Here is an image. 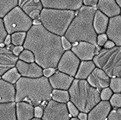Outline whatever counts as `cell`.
<instances>
[{
  "label": "cell",
  "mask_w": 121,
  "mask_h": 120,
  "mask_svg": "<svg viewBox=\"0 0 121 120\" xmlns=\"http://www.w3.org/2000/svg\"><path fill=\"white\" fill-rule=\"evenodd\" d=\"M23 47L34 55L35 62L42 69H56L64 50L61 37L48 31L42 25H32L26 33Z\"/></svg>",
  "instance_id": "6da1fadb"
},
{
  "label": "cell",
  "mask_w": 121,
  "mask_h": 120,
  "mask_svg": "<svg viewBox=\"0 0 121 120\" xmlns=\"http://www.w3.org/2000/svg\"><path fill=\"white\" fill-rule=\"evenodd\" d=\"M15 102H26L33 106L44 108L52 99V91L48 78L42 76L38 78L21 77L15 84Z\"/></svg>",
  "instance_id": "7a4b0ae2"
},
{
  "label": "cell",
  "mask_w": 121,
  "mask_h": 120,
  "mask_svg": "<svg viewBox=\"0 0 121 120\" xmlns=\"http://www.w3.org/2000/svg\"><path fill=\"white\" fill-rule=\"evenodd\" d=\"M96 8L82 5L78 11L64 34L70 42H88L97 46V34L93 27V20Z\"/></svg>",
  "instance_id": "3957f363"
},
{
  "label": "cell",
  "mask_w": 121,
  "mask_h": 120,
  "mask_svg": "<svg viewBox=\"0 0 121 120\" xmlns=\"http://www.w3.org/2000/svg\"><path fill=\"white\" fill-rule=\"evenodd\" d=\"M70 101L80 112L88 113L100 101V91L92 87L86 79H74L68 90Z\"/></svg>",
  "instance_id": "277c9868"
},
{
  "label": "cell",
  "mask_w": 121,
  "mask_h": 120,
  "mask_svg": "<svg viewBox=\"0 0 121 120\" xmlns=\"http://www.w3.org/2000/svg\"><path fill=\"white\" fill-rule=\"evenodd\" d=\"M76 16L75 12L43 8L39 15L41 24L52 33L62 37Z\"/></svg>",
  "instance_id": "5b68a950"
},
{
  "label": "cell",
  "mask_w": 121,
  "mask_h": 120,
  "mask_svg": "<svg viewBox=\"0 0 121 120\" xmlns=\"http://www.w3.org/2000/svg\"><path fill=\"white\" fill-rule=\"evenodd\" d=\"M96 67L102 70L110 78L121 76V47L99 49L92 59Z\"/></svg>",
  "instance_id": "8992f818"
},
{
  "label": "cell",
  "mask_w": 121,
  "mask_h": 120,
  "mask_svg": "<svg viewBox=\"0 0 121 120\" xmlns=\"http://www.w3.org/2000/svg\"><path fill=\"white\" fill-rule=\"evenodd\" d=\"M4 26L9 35L16 32H26L30 30L32 20L24 13L22 9L17 6L8 13L3 18Z\"/></svg>",
  "instance_id": "52a82bcc"
},
{
  "label": "cell",
  "mask_w": 121,
  "mask_h": 120,
  "mask_svg": "<svg viewBox=\"0 0 121 120\" xmlns=\"http://www.w3.org/2000/svg\"><path fill=\"white\" fill-rule=\"evenodd\" d=\"M71 116L66 103H61L51 99L43 109L42 120H70Z\"/></svg>",
  "instance_id": "ba28073f"
},
{
  "label": "cell",
  "mask_w": 121,
  "mask_h": 120,
  "mask_svg": "<svg viewBox=\"0 0 121 120\" xmlns=\"http://www.w3.org/2000/svg\"><path fill=\"white\" fill-rule=\"evenodd\" d=\"M80 62L72 51H66L60 59L56 68L59 71L74 78Z\"/></svg>",
  "instance_id": "9c48e42d"
},
{
  "label": "cell",
  "mask_w": 121,
  "mask_h": 120,
  "mask_svg": "<svg viewBox=\"0 0 121 120\" xmlns=\"http://www.w3.org/2000/svg\"><path fill=\"white\" fill-rule=\"evenodd\" d=\"M70 50L80 61H92L99 47L88 42L80 41L72 45Z\"/></svg>",
  "instance_id": "30bf717a"
},
{
  "label": "cell",
  "mask_w": 121,
  "mask_h": 120,
  "mask_svg": "<svg viewBox=\"0 0 121 120\" xmlns=\"http://www.w3.org/2000/svg\"><path fill=\"white\" fill-rule=\"evenodd\" d=\"M13 45L0 47V76L1 77L6 71L16 67L18 57L13 54Z\"/></svg>",
  "instance_id": "8fae6325"
},
{
  "label": "cell",
  "mask_w": 121,
  "mask_h": 120,
  "mask_svg": "<svg viewBox=\"0 0 121 120\" xmlns=\"http://www.w3.org/2000/svg\"><path fill=\"white\" fill-rule=\"evenodd\" d=\"M41 3L43 8L73 12L78 11L83 5L82 0H42Z\"/></svg>",
  "instance_id": "7c38bea8"
},
{
  "label": "cell",
  "mask_w": 121,
  "mask_h": 120,
  "mask_svg": "<svg viewBox=\"0 0 121 120\" xmlns=\"http://www.w3.org/2000/svg\"><path fill=\"white\" fill-rule=\"evenodd\" d=\"M16 67L24 78H38L43 76V69L35 62L26 63L18 59Z\"/></svg>",
  "instance_id": "4fadbf2b"
},
{
  "label": "cell",
  "mask_w": 121,
  "mask_h": 120,
  "mask_svg": "<svg viewBox=\"0 0 121 120\" xmlns=\"http://www.w3.org/2000/svg\"><path fill=\"white\" fill-rule=\"evenodd\" d=\"M106 35L108 39L112 41L116 46L121 47V16L109 18Z\"/></svg>",
  "instance_id": "5bb4252c"
},
{
  "label": "cell",
  "mask_w": 121,
  "mask_h": 120,
  "mask_svg": "<svg viewBox=\"0 0 121 120\" xmlns=\"http://www.w3.org/2000/svg\"><path fill=\"white\" fill-rule=\"evenodd\" d=\"M110 79V78L102 70L95 67L86 79V81L92 87L101 91L106 87H108Z\"/></svg>",
  "instance_id": "9a60e30c"
},
{
  "label": "cell",
  "mask_w": 121,
  "mask_h": 120,
  "mask_svg": "<svg viewBox=\"0 0 121 120\" xmlns=\"http://www.w3.org/2000/svg\"><path fill=\"white\" fill-rule=\"evenodd\" d=\"M18 6L31 20H39L43 6L39 0L18 1Z\"/></svg>",
  "instance_id": "2e32d148"
},
{
  "label": "cell",
  "mask_w": 121,
  "mask_h": 120,
  "mask_svg": "<svg viewBox=\"0 0 121 120\" xmlns=\"http://www.w3.org/2000/svg\"><path fill=\"white\" fill-rule=\"evenodd\" d=\"M74 79V78L73 77L62 73L58 70H56L54 74L48 78L52 89L67 91L69 89Z\"/></svg>",
  "instance_id": "e0dca14e"
},
{
  "label": "cell",
  "mask_w": 121,
  "mask_h": 120,
  "mask_svg": "<svg viewBox=\"0 0 121 120\" xmlns=\"http://www.w3.org/2000/svg\"><path fill=\"white\" fill-rule=\"evenodd\" d=\"M111 109L109 101H100L88 113V120H106Z\"/></svg>",
  "instance_id": "ac0fdd59"
},
{
  "label": "cell",
  "mask_w": 121,
  "mask_h": 120,
  "mask_svg": "<svg viewBox=\"0 0 121 120\" xmlns=\"http://www.w3.org/2000/svg\"><path fill=\"white\" fill-rule=\"evenodd\" d=\"M96 9L108 18L121 15V8L118 6L114 0L98 1Z\"/></svg>",
  "instance_id": "d6986e66"
},
{
  "label": "cell",
  "mask_w": 121,
  "mask_h": 120,
  "mask_svg": "<svg viewBox=\"0 0 121 120\" xmlns=\"http://www.w3.org/2000/svg\"><path fill=\"white\" fill-rule=\"evenodd\" d=\"M16 87L15 85L0 79V103L15 102Z\"/></svg>",
  "instance_id": "ffe728a7"
},
{
  "label": "cell",
  "mask_w": 121,
  "mask_h": 120,
  "mask_svg": "<svg viewBox=\"0 0 121 120\" xmlns=\"http://www.w3.org/2000/svg\"><path fill=\"white\" fill-rule=\"evenodd\" d=\"M34 106L26 102L16 103V115L17 120H31L34 117Z\"/></svg>",
  "instance_id": "44dd1931"
},
{
  "label": "cell",
  "mask_w": 121,
  "mask_h": 120,
  "mask_svg": "<svg viewBox=\"0 0 121 120\" xmlns=\"http://www.w3.org/2000/svg\"><path fill=\"white\" fill-rule=\"evenodd\" d=\"M109 18L96 9L93 20V27L97 35L105 33Z\"/></svg>",
  "instance_id": "7402d4cb"
},
{
  "label": "cell",
  "mask_w": 121,
  "mask_h": 120,
  "mask_svg": "<svg viewBox=\"0 0 121 120\" xmlns=\"http://www.w3.org/2000/svg\"><path fill=\"white\" fill-rule=\"evenodd\" d=\"M96 66L92 61H81L74 79H86Z\"/></svg>",
  "instance_id": "603a6c76"
},
{
  "label": "cell",
  "mask_w": 121,
  "mask_h": 120,
  "mask_svg": "<svg viewBox=\"0 0 121 120\" xmlns=\"http://www.w3.org/2000/svg\"><path fill=\"white\" fill-rule=\"evenodd\" d=\"M0 120H17L16 102L0 103Z\"/></svg>",
  "instance_id": "cb8c5ba5"
},
{
  "label": "cell",
  "mask_w": 121,
  "mask_h": 120,
  "mask_svg": "<svg viewBox=\"0 0 121 120\" xmlns=\"http://www.w3.org/2000/svg\"><path fill=\"white\" fill-rule=\"evenodd\" d=\"M17 6H18L17 0H0V18L3 19Z\"/></svg>",
  "instance_id": "d4e9b609"
},
{
  "label": "cell",
  "mask_w": 121,
  "mask_h": 120,
  "mask_svg": "<svg viewBox=\"0 0 121 120\" xmlns=\"http://www.w3.org/2000/svg\"><path fill=\"white\" fill-rule=\"evenodd\" d=\"M52 99L61 103H67L70 101V95L68 91L61 89H52Z\"/></svg>",
  "instance_id": "484cf974"
},
{
  "label": "cell",
  "mask_w": 121,
  "mask_h": 120,
  "mask_svg": "<svg viewBox=\"0 0 121 120\" xmlns=\"http://www.w3.org/2000/svg\"><path fill=\"white\" fill-rule=\"evenodd\" d=\"M21 77H22L21 75L15 67H13L9 70H8V71H6L1 76V79L9 83L15 85L16 82L20 79Z\"/></svg>",
  "instance_id": "4316f807"
},
{
  "label": "cell",
  "mask_w": 121,
  "mask_h": 120,
  "mask_svg": "<svg viewBox=\"0 0 121 120\" xmlns=\"http://www.w3.org/2000/svg\"><path fill=\"white\" fill-rule=\"evenodd\" d=\"M26 37V32H16L11 35L12 45L13 46H23Z\"/></svg>",
  "instance_id": "83f0119b"
},
{
  "label": "cell",
  "mask_w": 121,
  "mask_h": 120,
  "mask_svg": "<svg viewBox=\"0 0 121 120\" xmlns=\"http://www.w3.org/2000/svg\"><path fill=\"white\" fill-rule=\"evenodd\" d=\"M110 89L112 91L113 93H121V78H112L110 79V83L108 86Z\"/></svg>",
  "instance_id": "f1b7e54d"
},
{
  "label": "cell",
  "mask_w": 121,
  "mask_h": 120,
  "mask_svg": "<svg viewBox=\"0 0 121 120\" xmlns=\"http://www.w3.org/2000/svg\"><path fill=\"white\" fill-rule=\"evenodd\" d=\"M19 60L23 61L26 63H33L35 62V58L34 55L32 54V52L30 50H27L24 49L23 51L20 54V55L18 56Z\"/></svg>",
  "instance_id": "f546056e"
},
{
  "label": "cell",
  "mask_w": 121,
  "mask_h": 120,
  "mask_svg": "<svg viewBox=\"0 0 121 120\" xmlns=\"http://www.w3.org/2000/svg\"><path fill=\"white\" fill-rule=\"evenodd\" d=\"M109 103L113 108H121V93H113L109 99Z\"/></svg>",
  "instance_id": "4dcf8cb0"
},
{
  "label": "cell",
  "mask_w": 121,
  "mask_h": 120,
  "mask_svg": "<svg viewBox=\"0 0 121 120\" xmlns=\"http://www.w3.org/2000/svg\"><path fill=\"white\" fill-rule=\"evenodd\" d=\"M106 120H121V109H112Z\"/></svg>",
  "instance_id": "1f68e13d"
},
{
  "label": "cell",
  "mask_w": 121,
  "mask_h": 120,
  "mask_svg": "<svg viewBox=\"0 0 121 120\" xmlns=\"http://www.w3.org/2000/svg\"><path fill=\"white\" fill-rule=\"evenodd\" d=\"M113 92L109 87H106L104 89H102L100 93V97L101 101H109L110 97H112Z\"/></svg>",
  "instance_id": "d6a6232c"
},
{
  "label": "cell",
  "mask_w": 121,
  "mask_h": 120,
  "mask_svg": "<svg viewBox=\"0 0 121 120\" xmlns=\"http://www.w3.org/2000/svg\"><path fill=\"white\" fill-rule=\"evenodd\" d=\"M66 105L68 110V112L72 116V117H77L78 113H80L78 108L71 102L70 101L67 103Z\"/></svg>",
  "instance_id": "836d02e7"
},
{
  "label": "cell",
  "mask_w": 121,
  "mask_h": 120,
  "mask_svg": "<svg viewBox=\"0 0 121 120\" xmlns=\"http://www.w3.org/2000/svg\"><path fill=\"white\" fill-rule=\"evenodd\" d=\"M8 35V33L4 26L3 19L0 18V45L4 43V40Z\"/></svg>",
  "instance_id": "e575fe53"
},
{
  "label": "cell",
  "mask_w": 121,
  "mask_h": 120,
  "mask_svg": "<svg viewBox=\"0 0 121 120\" xmlns=\"http://www.w3.org/2000/svg\"><path fill=\"white\" fill-rule=\"evenodd\" d=\"M108 40V37L106 35V33H102V34H100V35H97V37H96V44L97 46L100 47H103L104 45L105 44V43Z\"/></svg>",
  "instance_id": "d590c367"
},
{
  "label": "cell",
  "mask_w": 121,
  "mask_h": 120,
  "mask_svg": "<svg viewBox=\"0 0 121 120\" xmlns=\"http://www.w3.org/2000/svg\"><path fill=\"white\" fill-rule=\"evenodd\" d=\"M61 40H62V48L63 50H64V51L70 50L71 48H72V43H71L64 36L61 37Z\"/></svg>",
  "instance_id": "8d00e7d4"
},
{
  "label": "cell",
  "mask_w": 121,
  "mask_h": 120,
  "mask_svg": "<svg viewBox=\"0 0 121 120\" xmlns=\"http://www.w3.org/2000/svg\"><path fill=\"white\" fill-rule=\"evenodd\" d=\"M43 109L44 108H43L42 107H40V106H35L34 110V117L42 119L43 113Z\"/></svg>",
  "instance_id": "74e56055"
},
{
  "label": "cell",
  "mask_w": 121,
  "mask_h": 120,
  "mask_svg": "<svg viewBox=\"0 0 121 120\" xmlns=\"http://www.w3.org/2000/svg\"><path fill=\"white\" fill-rule=\"evenodd\" d=\"M84 6L89 7V8H96L98 4L97 0H84L82 1Z\"/></svg>",
  "instance_id": "f35d334b"
},
{
  "label": "cell",
  "mask_w": 121,
  "mask_h": 120,
  "mask_svg": "<svg viewBox=\"0 0 121 120\" xmlns=\"http://www.w3.org/2000/svg\"><path fill=\"white\" fill-rule=\"evenodd\" d=\"M56 71V69L55 68H46L43 70V76L49 78Z\"/></svg>",
  "instance_id": "ab89813d"
},
{
  "label": "cell",
  "mask_w": 121,
  "mask_h": 120,
  "mask_svg": "<svg viewBox=\"0 0 121 120\" xmlns=\"http://www.w3.org/2000/svg\"><path fill=\"white\" fill-rule=\"evenodd\" d=\"M24 50V48L23 47V46H14L12 50V52L16 56L18 57Z\"/></svg>",
  "instance_id": "60d3db41"
},
{
  "label": "cell",
  "mask_w": 121,
  "mask_h": 120,
  "mask_svg": "<svg viewBox=\"0 0 121 120\" xmlns=\"http://www.w3.org/2000/svg\"><path fill=\"white\" fill-rule=\"evenodd\" d=\"M116 46L115 44L112 41H110V40H107V41L105 43V44L104 45V49H106V50H109V49H112L114 47Z\"/></svg>",
  "instance_id": "b9f144b4"
},
{
  "label": "cell",
  "mask_w": 121,
  "mask_h": 120,
  "mask_svg": "<svg viewBox=\"0 0 121 120\" xmlns=\"http://www.w3.org/2000/svg\"><path fill=\"white\" fill-rule=\"evenodd\" d=\"M78 119L79 120H88V113L84 112H80L78 113Z\"/></svg>",
  "instance_id": "7bdbcfd3"
},
{
  "label": "cell",
  "mask_w": 121,
  "mask_h": 120,
  "mask_svg": "<svg viewBox=\"0 0 121 120\" xmlns=\"http://www.w3.org/2000/svg\"><path fill=\"white\" fill-rule=\"evenodd\" d=\"M4 44L5 45V46H9V45L12 44L11 35H9V34H8V35L6 36V37H5V40H4Z\"/></svg>",
  "instance_id": "ee69618b"
},
{
  "label": "cell",
  "mask_w": 121,
  "mask_h": 120,
  "mask_svg": "<svg viewBox=\"0 0 121 120\" xmlns=\"http://www.w3.org/2000/svg\"><path fill=\"white\" fill-rule=\"evenodd\" d=\"M32 24H33V25H42V24H41V21H39V20H32Z\"/></svg>",
  "instance_id": "f6af8a7d"
},
{
  "label": "cell",
  "mask_w": 121,
  "mask_h": 120,
  "mask_svg": "<svg viewBox=\"0 0 121 120\" xmlns=\"http://www.w3.org/2000/svg\"><path fill=\"white\" fill-rule=\"evenodd\" d=\"M116 1V4H117L118 6L121 8V0H118V1Z\"/></svg>",
  "instance_id": "bcb514c9"
},
{
  "label": "cell",
  "mask_w": 121,
  "mask_h": 120,
  "mask_svg": "<svg viewBox=\"0 0 121 120\" xmlns=\"http://www.w3.org/2000/svg\"><path fill=\"white\" fill-rule=\"evenodd\" d=\"M70 120H79L78 119V117H71V119Z\"/></svg>",
  "instance_id": "7dc6e473"
},
{
  "label": "cell",
  "mask_w": 121,
  "mask_h": 120,
  "mask_svg": "<svg viewBox=\"0 0 121 120\" xmlns=\"http://www.w3.org/2000/svg\"><path fill=\"white\" fill-rule=\"evenodd\" d=\"M31 120H42V119H39V118H35V117H34L33 119H31Z\"/></svg>",
  "instance_id": "c3c4849f"
}]
</instances>
